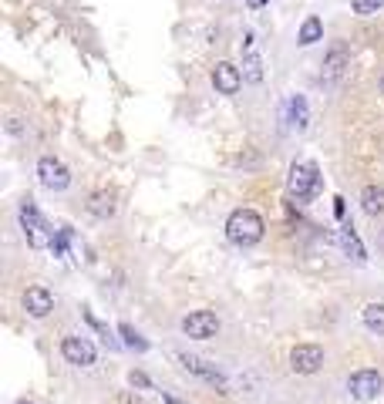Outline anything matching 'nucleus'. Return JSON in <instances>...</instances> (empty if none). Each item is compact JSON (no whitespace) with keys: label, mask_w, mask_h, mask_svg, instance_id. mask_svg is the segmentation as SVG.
<instances>
[{"label":"nucleus","mask_w":384,"mask_h":404,"mask_svg":"<svg viewBox=\"0 0 384 404\" xmlns=\"http://www.w3.org/2000/svg\"><path fill=\"white\" fill-rule=\"evenodd\" d=\"M263 236H267V223H263V216L256 209L239 206V209L230 212V219H226V239H230L232 246L250 250V246H256Z\"/></svg>","instance_id":"1"},{"label":"nucleus","mask_w":384,"mask_h":404,"mask_svg":"<svg viewBox=\"0 0 384 404\" xmlns=\"http://www.w3.org/2000/svg\"><path fill=\"white\" fill-rule=\"evenodd\" d=\"M17 223H20V232H24V239H27L31 250H51L54 230H51V223L40 216V209L34 206V199H24L17 206Z\"/></svg>","instance_id":"2"},{"label":"nucleus","mask_w":384,"mask_h":404,"mask_svg":"<svg viewBox=\"0 0 384 404\" xmlns=\"http://www.w3.org/2000/svg\"><path fill=\"white\" fill-rule=\"evenodd\" d=\"M344 387L354 401H378L384 391V374L374 367H357L354 374H347Z\"/></svg>","instance_id":"3"},{"label":"nucleus","mask_w":384,"mask_h":404,"mask_svg":"<svg viewBox=\"0 0 384 404\" xmlns=\"http://www.w3.org/2000/svg\"><path fill=\"white\" fill-rule=\"evenodd\" d=\"M287 189L297 202H310L313 195L320 193V169H317L313 162H297V165L290 169Z\"/></svg>","instance_id":"4"},{"label":"nucleus","mask_w":384,"mask_h":404,"mask_svg":"<svg viewBox=\"0 0 384 404\" xmlns=\"http://www.w3.org/2000/svg\"><path fill=\"white\" fill-rule=\"evenodd\" d=\"M175 361H179V367H182L186 374H192V377H199V381L212 384L219 394H230V381H226V374H223L216 364L202 361V357H195V354H175Z\"/></svg>","instance_id":"5"},{"label":"nucleus","mask_w":384,"mask_h":404,"mask_svg":"<svg viewBox=\"0 0 384 404\" xmlns=\"http://www.w3.org/2000/svg\"><path fill=\"white\" fill-rule=\"evenodd\" d=\"M219 317L212 313V310H192L186 313L182 320H179V330H182V337H189V341H212L216 334H219Z\"/></svg>","instance_id":"6"},{"label":"nucleus","mask_w":384,"mask_h":404,"mask_svg":"<svg viewBox=\"0 0 384 404\" xmlns=\"http://www.w3.org/2000/svg\"><path fill=\"white\" fill-rule=\"evenodd\" d=\"M38 182L47 193H64L71 186V169L54 158V155H40L38 158Z\"/></svg>","instance_id":"7"},{"label":"nucleus","mask_w":384,"mask_h":404,"mask_svg":"<svg viewBox=\"0 0 384 404\" xmlns=\"http://www.w3.org/2000/svg\"><path fill=\"white\" fill-rule=\"evenodd\" d=\"M61 357H64L71 367H91L98 361V350L88 337L68 334V337H61Z\"/></svg>","instance_id":"8"},{"label":"nucleus","mask_w":384,"mask_h":404,"mask_svg":"<svg viewBox=\"0 0 384 404\" xmlns=\"http://www.w3.org/2000/svg\"><path fill=\"white\" fill-rule=\"evenodd\" d=\"M327 354L320 344H297L290 350V371L293 374H300V377H310V374H317L320 367H324Z\"/></svg>","instance_id":"9"},{"label":"nucleus","mask_w":384,"mask_h":404,"mask_svg":"<svg viewBox=\"0 0 384 404\" xmlns=\"http://www.w3.org/2000/svg\"><path fill=\"white\" fill-rule=\"evenodd\" d=\"M239 54H243V77L246 84H263V54H260V40L253 31L243 34V44H239Z\"/></svg>","instance_id":"10"},{"label":"nucleus","mask_w":384,"mask_h":404,"mask_svg":"<svg viewBox=\"0 0 384 404\" xmlns=\"http://www.w3.org/2000/svg\"><path fill=\"white\" fill-rule=\"evenodd\" d=\"M347 68H350V51H347V44L334 40V44H330V51H327L324 64H320V81H324L327 88H334V84L344 77Z\"/></svg>","instance_id":"11"},{"label":"nucleus","mask_w":384,"mask_h":404,"mask_svg":"<svg viewBox=\"0 0 384 404\" xmlns=\"http://www.w3.org/2000/svg\"><path fill=\"white\" fill-rule=\"evenodd\" d=\"M243 84H246L243 71H239L236 64H230V61H219V64L212 68V88H216L219 95H236Z\"/></svg>","instance_id":"12"},{"label":"nucleus","mask_w":384,"mask_h":404,"mask_svg":"<svg viewBox=\"0 0 384 404\" xmlns=\"http://www.w3.org/2000/svg\"><path fill=\"white\" fill-rule=\"evenodd\" d=\"M24 310H27V317H34V320L51 317V310H54V293L44 290V287H27V293H24Z\"/></svg>","instance_id":"13"},{"label":"nucleus","mask_w":384,"mask_h":404,"mask_svg":"<svg viewBox=\"0 0 384 404\" xmlns=\"http://www.w3.org/2000/svg\"><path fill=\"white\" fill-rule=\"evenodd\" d=\"M283 121H287L290 132H304L310 125V105L304 95H290L283 101Z\"/></svg>","instance_id":"14"},{"label":"nucleus","mask_w":384,"mask_h":404,"mask_svg":"<svg viewBox=\"0 0 384 404\" xmlns=\"http://www.w3.org/2000/svg\"><path fill=\"white\" fill-rule=\"evenodd\" d=\"M361 209L367 216H384V186H364L361 189Z\"/></svg>","instance_id":"15"},{"label":"nucleus","mask_w":384,"mask_h":404,"mask_svg":"<svg viewBox=\"0 0 384 404\" xmlns=\"http://www.w3.org/2000/svg\"><path fill=\"white\" fill-rule=\"evenodd\" d=\"M317 40H324V24H320V17H307L300 24V31H297V44H300V47H310V44H317Z\"/></svg>","instance_id":"16"},{"label":"nucleus","mask_w":384,"mask_h":404,"mask_svg":"<svg viewBox=\"0 0 384 404\" xmlns=\"http://www.w3.org/2000/svg\"><path fill=\"white\" fill-rule=\"evenodd\" d=\"M361 320H364V327L374 334V337H384V304H367L361 310Z\"/></svg>","instance_id":"17"},{"label":"nucleus","mask_w":384,"mask_h":404,"mask_svg":"<svg viewBox=\"0 0 384 404\" xmlns=\"http://www.w3.org/2000/svg\"><path fill=\"white\" fill-rule=\"evenodd\" d=\"M341 246H344L347 260H354V263H364V260H367L364 246H361V239L354 236V230H350V226H344V230H341Z\"/></svg>","instance_id":"18"},{"label":"nucleus","mask_w":384,"mask_h":404,"mask_svg":"<svg viewBox=\"0 0 384 404\" xmlns=\"http://www.w3.org/2000/svg\"><path fill=\"white\" fill-rule=\"evenodd\" d=\"M88 212L98 216V219H108V216H115V199L108 193H95L88 199Z\"/></svg>","instance_id":"19"},{"label":"nucleus","mask_w":384,"mask_h":404,"mask_svg":"<svg viewBox=\"0 0 384 404\" xmlns=\"http://www.w3.org/2000/svg\"><path fill=\"white\" fill-rule=\"evenodd\" d=\"M71 246H75V230H71V226H58V230H54L51 253H54V256H68V253H71Z\"/></svg>","instance_id":"20"},{"label":"nucleus","mask_w":384,"mask_h":404,"mask_svg":"<svg viewBox=\"0 0 384 404\" xmlns=\"http://www.w3.org/2000/svg\"><path fill=\"white\" fill-rule=\"evenodd\" d=\"M118 334L125 337V347H132V350H149V341H142V334H138L132 324H118Z\"/></svg>","instance_id":"21"},{"label":"nucleus","mask_w":384,"mask_h":404,"mask_svg":"<svg viewBox=\"0 0 384 404\" xmlns=\"http://www.w3.org/2000/svg\"><path fill=\"white\" fill-rule=\"evenodd\" d=\"M384 7V0H350V10H354V14H378V10H381Z\"/></svg>","instance_id":"22"},{"label":"nucleus","mask_w":384,"mask_h":404,"mask_svg":"<svg viewBox=\"0 0 384 404\" xmlns=\"http://www.w3.org/2000/svg\"><path fill=\"white\" fill-rule=\"evenodd\" d=\"M128 384H132V387H145V391H152V381H149V377H145L142 371H132V374H128Z\"/></svg>","instance_id":"23"},{"label":"nucleus","mask_w":384,"mask_h":404,"mask_svg":"<svg viewBox=\"0 0 384 404\" xmlns=\"http://www.w3.org/2000/svg\"><path fill=\"white\" fill-rule=\"evenodd\" d=\"M7 135H14V138H20L24 135V118H7Z\"/></svg>","instance_id":"24"},{"label":"nucleus","mask_w":384,"mask_h":404,"mask_svg":"<svg viewBox=\"0 0 384 404\" xmlns=\"http://www.w3.org/2000/svg\"><path fill=\"white\" fill-rule=\"evenodd\" d=\"M269 0H246V7H250V10H260V7H267Z\"/></svg>","instance_id":"25"},{"label":"nucleus","mask_w":384,"mask_h":404,"mask_svg":"<svg viewBox=\"0 0 384 404\" xmlns=\"http://www.w3.org/2000/svg\"><path fill=\"white\" fill-rule=\"evenodd\" d=\"M378 91H381V95H384V75L378 77Z\"/></svg>","instance_id":"26"},{"label":"nucleus","mask_w":384,"mask_h":404,"mask_svg":"<svg viewBox=\"0 0 384 404\" xmlns=\"http://www.w3.org/2000/svg\"><path fill=\"white\" fill-rule=\"evenodd\" d=\"M14 404H34V401H27V398H20V401H14Z\"/></svg>","instance_id":"27"},{"label":"nucleus","mask_w":384,"mask_h":404,"mask_svg":"<svg viewBox=\"0 0 384 404\" xmlns=\"http://www.w3.org/2000/svg\"><path fill=\"white\" fill-rule=\"evenodd\" d=\"M378 246H381V250H384V232H381V239H378Z\"/></svg>","instance_id":"28"}]
</instances>
